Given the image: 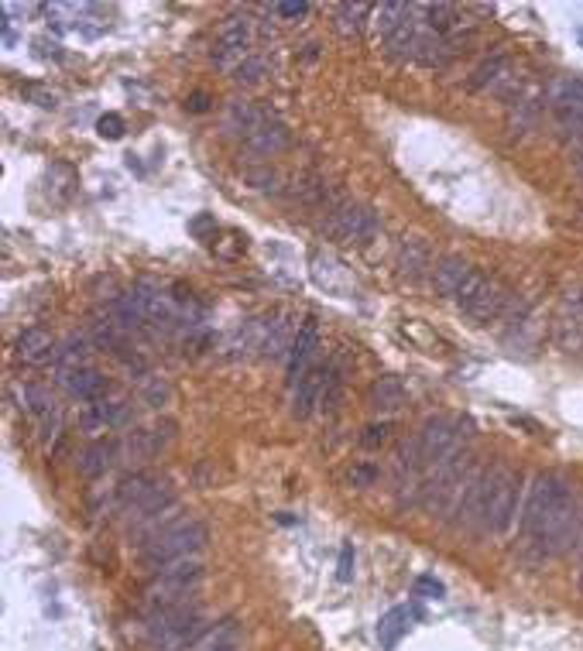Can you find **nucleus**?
I'll return each mask as SVG.
<instances>
[{
	"mask_svg": "<svg viewBox=\"0 0 583 651\" xmlns=\"http://www.w3.org/2000/svg\"><path fill=\"white\" fill-rule=\"evenodd\" d=\"M583 538V504L556 470L535 473L522 504V542L535 559L563 556Z\"/></svg>",
	"mask_w": 583,
	"mask_h": 651,
	"instance_id": "obj_1",
	"label": "nucleus"
},
{
	"mask_svg": "<svg viewBox=\"0 0 583 651\" xmlns=\"http://www.w3.org/2000/svg\"><path fill=\"white\" fill-rule=\"evenodd\" d=\"M206 542H210V528H206L203 521L189 518V521L172 525L169 532H158L155 538L141 542V559H145L151 569H165V566H172V562L196 559V552H203Z\"/></svg>",
	"mask_w": 583,
	"mask_h": 651,
	"instance_id": "obj_2",
	"label": "nucleus"
},
{
	"mask_svg": "<svg viewBox=\"0 0 583 651\" xmlns=\"http://www.w3.org/2000/svg\"><path fill=\"white\" fill-rule=\"evenodd\" d=\"M117 501H121V508L131 514L134 521H141V525H145L148 518H155V514L175 508L172 487L165 484V480H155L151 473H131V477H124L121 484H117Z\"/></svg>",
	"mask_w": 583,
	"mask_h": 651,
	"instance_id": "obj_3",
	"label": "nucleus"
},
{
	"mask_svg": "<svg viewBox=\"0 0 583 651\" xmlns=\"http://www.w3.org/2000/svg\"><path fill=\"white\" fill-rule=\"evenodd\" d=\"M206 569L199 559H182L172 562L165 569H155V580L148 583V607H172V604H186L196 593V586L203 583Z\"/></svg>",
	"mask_w": 583,
	"mask_h": 651,
	"instance_id": "obj_4",
	"label": "nucleus"
},
{
	"mask_svg": "<svg viewBox=\"0 0 583 651\" xmlns=\"http://www.w3.org/2000/svg\"><path fill=\"white\" fill-rule=\"evenodd\" d=\"M518 494H522V477H518L515 470H508V466H494L491 490H487V511H484L481 532L505 535L508 528L515 525Z\"/></svg>",
	"mask_w": 583,
	"mask_h": 651,
	"instance_id": "obj_5",
	"label": "nucleus"
},
{
	"mask_svg": "<svg viewBox=\"0 0 583 651\" xmlns=\"http://www.w3.org/2000/svg\"><path fill=\"white\" fill-rule=\"evenodd\" d=\"M508 288L501 285L498 278L484 275V271H470V278L463 281L460 295H457V305L463 312H467L470 319H477V323H494V319L501 316V312L508 309Z\"/></svg>",
	"mask_w": 583,
	"mask_h": 651,
	"instance_id": "obj_6",
	"label": "nucleus"
},
{
	"mask_svg": "<svg viewBox=\"0 0 583 651\" xmlns=\"http://www.w3.org/2000/svg\"><path fill=\"white\" fill-rule=\"evenodd\" d=\"M326 233L337 240H347V244H367L378 233V213L361 203H340L330 210Z\"/></svg>",
	"mask_w": 583,
	"mask_h": 651,
	"instance_id": "obj_7",
	"label": "nucleus"
},
{
	"mask_svg": "<svg viewBox=\"0 0 583 651\" xmlns=\"http://www.w3.org/2000/svg\"><path fill=\"white\" fill-rule=\"evenodd\" d=\"M127 299L134 302V309L141 312V319H145V323H155V326H179V323H186L179 299L165 292V288L151 285V281H138V285H134V292L127 295Z\"/></svg>",
	"mask_w": 583,
	"mask_h": 651,
	"instance_id": "obj_8",
	"label": "nucleus"
},
{
	"mask_svg": "<svg viewBox=\"0 0 583 651\" xmlns=\"http://www.w3.org/2000/svg\"><path fill=\"white\" fill-rule=\"evenodd\" d=\"M251 38H254V21L247 14H234L220 24L217 31V48H213V59L220 62L223 69H237L241 62L251 59Z\"/></svg>",
	"mask_w": 583,
	"mask_h": 651,
	"instance_id": "obj_9",
	"label": "nucleus"
},
{
	"mask_svg": "<svg viewBox=\"0 0 583 651\" xmlns=\"http://www.w3.org/2000/svg\"><path fill=\"white\" fill-rule=\"evenodd\" d=\"M59 384L79 401H103L110 391V381L97 367H73V371H59Z\"/></svg>",
	"mask_w": 583,
	"mask_h": 651,
	"instance_id": "obj_10",
	"label": "nucleus"
},
{
	"mask_svg": "<svg viewBox=\"0 0 583 651\" xmlns=\"http://www.w3.org/2000/svg\"><path fill=\"white\" fill-rule=\"evenodd\" d=\"M14 353L25 364H49V360H59V347H55L52 333L42 326H31L14 340Z\"/></svg>",
	"mask_w": 583,
	"mask_h": 651,
	"instance_id": "obj_11",
	"label": "nucleus"
},
{
	"mask_svg": "<svg viewBox=\"0 0 583 651\" xmlns=\"http://www.w3.org/2000/svg\"><path fill=\"white\" fill-rule=\"evenodd\" d=\"M316 350H319V333H316V323L309 319L306 326L299 329V336H295V347L289 353V384L302 381L309 371H313V360H316Z\"/></svg>",
	"mask_w": 583,
	"mask_h": 651,
	"instance_id": "obj_12",
	"label": "nucleus"
},
{
	"mask_svg": "<svg viewBox=\"0 0 583 651\" xmlns=\"http://www.w3.org/2000/svg\"><path fill=\"white\" fill-rule=\"evenodd\" d=\"M326 381H330V374H326L323 367H313V371L302 377V381L292 388V415H299V419H309V415H313V408L323 405Z\"/></svg>",
	"mask_w": 583,
	"mask_h": 651,
	"instance_id": "obj_13",
	"label": "nucleus"
},
{
	"mask_svg": "<svg viewBox=\"0 0 583 651\" xmlns=\"http://www.w3.org/2000/svg\"><path fill=\"white\" fill-rule=\"evenodd\" d=\"M546 100L549 107L563 114H583V79L580 76H556L546 86Z\"/></svg>",
	"mask_w": 583,
	"mask_h": 651,
	"instance_id": "obj_14",
	"label": "nucleus"
},
{
	"mask_svg": "<svg viewBox=\"0 0 583 651\" xmlns=\"http://www.w3.org/2000/svg\"><path fill=\"white\" fill-rule=\"evenodd\" d=\"M559 343L580 347L583 343V292H566L559 305Z\"/></svg>",
	"mask_w": 583,
	"mask_h": 651,
	"instance_id": "obj_15",
	"label": "nucleus"
},
{
	"mask_svg": "<svg viewBox=\"0 0 583 651\" xmlns=\"http://www.w3.org/2000/svg\"><path fill=\"white\" fill-rule=\"evenodd\" d=\"M244 148L247 151H254V155H278V151H285L289 148V127L282 124V120H275V117H268L265 124L258 127L254 134H247L244 138Z\"/></svg>",
	"mask_w": 583,
	"mask_h": 651,
	"instance_id": "obj_16",
	"label": "nucleus"
},
{
	"mask_svg": "<svg viewBox=\"0 0 583 651\" xmlns=\"http://www.w3.org/2000/svg\"><path fill=\"white\" fill-rule=\"evenodd\" d=\"M470 271H474V264H467L463 257H443V261L433 268V285L436 292L443 295V299H457L463 281L470 278Z\"/></svg>",
	"mask_w": 583,
	"mask_h": 651,
	"instance_id": "obj_17",
	"label": "nucleus"
},
{
	"mask_svg": "<svg viewBox=\"0 0 583 651\" xmlns=\"http://www.w3.org/2000/svg\"><path fill=\"white\" fill-rule=\"evenodd\" d=\"M127 405L124 401H93L90 405V412L83 415V425L90 432H110V429H117V425H124L127 422Z\"/></svg>",
	"mask_w": 583,
	"mask_h": 651,
	"instance_id": "obj_18",
	"label": "nucleus"
},
{
	"mask_svg": "<svg viewBox=\"0 0 583 651\" xmlns=\"http://www.w3.org/2000/svg\"><path fill=\"white\" fill-rule=\"evenodd\" d=\"M295 336H299V323H295V316H278L275 323H268L265 347H261V353L271 357V360L282 357V353H292Z\"/></svg>",
	"mask_w": 583,
	"mask_h": 651,
	"instance_id": "obj_19",
	"label": "nucleus"
},
{
	"mask_svg": "<svg viewBox=\"0 0 583 651\" xmlns=\"http://www.w3.org/2000/svg\"><path fill=\"white\" fill-rule=\"evenodd\" d=\"M265 120H268V114L261 107H254V103H247V100H237V103H230V110H227V131L247 138V134L258 131Z\"/></svg>",
	"mask_w": 583,
	"mask_h": 651,
	"instance_id": "obj_20",
	"label": "nucleus"
},
{
	"mask_svg": "<svg viewBox=\"0 0 583 651\" xmlns=\"http://www.w3.org/2000/svg\"><path fill=\"white\" fill-rule=\"evenodd\" d=\"M114 456H117L114 442L100 439V442H93V446L83 453V460H79V470H83V477L97 480V477H103V473L110 470V466H114Z\"/></svg>",
	"mask_w": 583,
	"mask_h": 651,
	"instance_id": "obj_21",
	"label": "nucleus"
},
{
	"mask_svg": "<svg viewBox=\"0 0 583 651\" xmlns=\"http://www.w3.org/2000/svg\"><path fill=\"white\" fill-rule=\"evenodd\" d=\"M398 268H402V275L419 278L422 271L429 268V244H426V240L405 237L402 240V251H398Z\"/></svg>",
	"mask_w": 583,
	"mask_h": 651,
	"instance_id": "obj_22",
	"label": "nucleus"
},
{
	"mask_svg": "<svg viewBox=\"0 0 583 651\" xmlns=\"http://www.w3.org/2000/svg\"><path fill=\"white\" fill-rule=\"evenodd\" d=\"M405 631H409V610H405V607L388 610V614L381 617V624H378V641H381V648H385V651L398 648V641L405 638Z\"/></svg>",
	"mask_w": 583,
	"mask_h": 651,
	"instance_id": "obj_23",
	"label": "nucleus"
},
{
	"mask_svg": "<svg viewBox=\"0 0 583 651\" xmlns=\"http://www.w3.org/2000/svg\"><path fill=\"white\" fill-rule=\"evenodd\" d=\"M371 405L374 408H385V412H391V408H402L405 405V388H402V381L398 377H378V381L371 384Z\"/></svg>",
	"mask_w": 583,
	"mask_h": 651,
	"instance_id": "obj_24",
	"label": "nucleus"
},
{
	"mask_svg": "<svg viewBox=\"0 0 583 651\" xmlns=\"http://www.w3.org/2000/svg\"><path fill=\"white\" fill-rule=\"evenodd\" d=\"M90 340L86 336H73L66 347L59 350V371H73V367H90Z\"/></svg>",
	"mask_w": 583,
	"mask_h": 651,
	"instance_id": "obj_25",
	"label": "nucleus"
},
{
	"mask_svg": "<svg viewBox=\"0 0 583 651\" xmlns=\"http://www.w3.org/2000/svg\"><path fill=\"white\" fill-rule=\"evenodd\" d=\"M412 11H415V7H409V4H381L378 7V28H381V35L388 38L391 31L402 28V24L412 18Z\"/></svg>",
	"mask_w": 583,
	"mask_h": 651,
	"instance_id": "obj_26",
	"label": "nucleus"
},
{
	"mask_svg": "<svg viewBox=\"0 0 583 651\" xmlns=\"http://www.w3.org/2000/svg\"><path fill=\"white\" fill-rule=\"evenodd\" d=\"M21 401H25V408L31 415H42V419L55 415V398L45 388H38V384H28V388L21 391Z\"/></svg>",
	"mask_w": 583,
	"mask_h": 651,
	"instance_id": "obj_27",
	"label": "nucleus"
},
{
	"mask_svg": "<svg viewBox=\"0 0 583 651\" xmlns=\"http://www.w3.org/2000/svg\"><path fill=\"white\" fill-rule=\"evenodd\" d=\"M371 11H374L371 4H340V11H337L340 31H343V35H357V31H361V24H364V18Z\"/></svg>",
	"mask_w": 583,
	"mask_h": 651,
	"instance_id": "obj_28",
	"label": "nucleus"
},
{
	"mask_svg": "<svg viewBox=\"0 0 583 651\" xmlns=\"http://www.w3.org/2000/svg\"><path fill=\"white\" fill-rule=\"evenodd\" d=\"M501 79H508V59H487L481 69L474 72V79H470V86L474 90H481V86H494V83H501Z\"/></svg>",
	"mask_w": 583,
	"mask_h": 651,
	"instance_id": "obj_29",
	"label": "nucleus"
},
{
	"mask_svg": "<svg viewBox=\"0 0 583 651\" xmlns=\"http://www.w3.org/2000/svg\"><path fill=\"white\" fill-rule=\"evenodd\" d=\"M265 72H268L265 59H258V55H251V59L241 62V66L234 69V79H237V83L254 86V83H261V79H265Z\"/></svg>",
	"mask_w": 583,
	"mask_h": 651,
	"instance_id": "obj_30",
	"label": "nucleus"
},
{
	"mask_svg": "<svg viewBox=\"0 0 583 651\" xmlns=\"http://www.w3.org/2000/svg\"><path fill=\"white\" fill-rule=\"evenodd\" d=\"M559 131L573 144V151H583V114H563L559 117Z\"/></svg>",
	"mask_w": 583,
	"mask_h": 651,
	"instance_id": "obj_31",
	"label": "nucleus"
},
{
	"mask_svg": "<svg viewBox=\"0 0 583 651\" xmlns=\"http://www.w3.org/2000/svg\"><path fill=\"white\" fill-rule=\"evenodd\" d=\"M124 131H127V124H124L121 114H103L97 120V134H100V138H107V141H121Z\"/></svg>",
	"mask_w": 583,
	"mask_h": 651,
	"instance_id": "obj_32",
	"label": "nucleus"
},
{
	"mask_svg": "<svg viewBox=\"0 0 583 651\" xmlns=\"http://www.w3.org/2000/svg\"><path fill=\"white\" fill-rule=\"evenodd\" d=\"M388 432H391V425H388V422H381V425H367L364 436H361V446H364V449H378V446H385V442H388Z\"/></svg>",
	"mask_w": 583,
	"mask_h": 651,
	"instance_id": "obj_33",
	"label": "nucleus"
},
{
	"mask_svg": "<svg viewBox=\"0 0 583 651\" xmlns=\"http://www.w3.org/2000/svg\"><path fill=\"white\" fill-rule=\"evenodd\" d=\"M337 580H340V583H350V580H354V545H343V549H340Z\"/></svg>",
	"mask_w": 583,
	"mask_h": 651,
	"instance_id": "obj_34",
	"label": "nucleus"
},
{
	"mask_svg": "<svg viewBox=\"0 0 583 651\" xmlns=\"http://www.w3.org/2000/svg\"><path fill=\"white\" fill-rule=\"evenodd\" d=\"M350 487H371L374 480H378V470H374V466H367V463H361V466H354V470H350Z\"/></svg>",
	"mask_w": 583,
	"mask_h": 651,
	"instance_id": "obj_35",
	"label": "nucleus"
},
{
	"mask_svg": "<svg viewBox=\"0 0 583 651\" xmlns=\"http://www.w3.org/2000/svg\"><path fill=\"white\" fill-rule=\"evenodd\" d=\"M415 593H419V597H426V600H439L443 597V583H436L433 576H419V580H415Z\"/></svg>",
	"mask_w": 583,
	"mask_h": 651,
	"instance_id": "obj_36",
	"label": "nucleus"
},
{
	"mask_svg": "<svg viewBox=\"0 0 583 651\" xmlns=\"http://www.w3.org/2000/svg\"><path fill=\"white\" fill-rule=\"evenodd\" d=\"M275 14H278V18H306V14H309V4H306V0H289V4H275Z\"/></svg>",
	"mask_w": 583,
	"mask_h": 651,
	"instance_id": "obj_37",
	"label": "nucleus"
},
{
	"mask_svg": "<svg viewBox=\"0 0 583 651\" xmlns=\"http://www.w3.org/2000/svg\"><path fill=\"white\" fill-rule=\"evenodd\" d=\"M186 110H193V114H206V110H210V93L196 90V93L186 100Z\"/></svg>",
	"mask_w": 583,
	"mask_h": 651,
	"instance_id": "obj_38",
	"label": "nucleus"
},
{
	"mask_svg": "<svg viewBox=\"0 0 583 651\" xmlns=\"http://www.w3.org/2000/svg\"><path fill=\"white\" fill-rule=\"evenodd\" d=\"M25 93H28V96H35L38 107H55V103H59V96H55L52 90H42V86H28Z\"/></svg>",
	"mask_w": 583,
	"mask_h": 651,
	"instance_id": "obj_39",
	"label": "nucleus"
},
{
	"mask_svg": "<svg viewBox=\"0 0 583 651\" xmlns=\"http://www.w3.org/2000/svg\"><path fill=\"white\" fill-rule=\"evenodd\" d=\"M165 395H169V391H165V384H162V381H155V377H151V381H148V388H145V398L151 401V405H162Z\"/></svg>",
	"mask_w": 583,
	"mask_h": 651,
	"instance_id": "obj_40",
	"label": "nucleus"
},
{
	"mask_svg": "<svg viewBox=\"0 0 583 651\" xmlns=\"http://www.w3.org/2000/svg\"><path fill=\"white\" fill-rule=\"evenodd\" d=\"M189 230H193L196 237H203L206 230H213V233H217V223H213V216H206V213H203V216H196V220L189 223Z\"/></svg>",
	"mask_w": 583,
	"mask_h": 651,
	"instance_id": "obj_41",
	"label": "nucleus"
},
{
	"mask_svg": "<svg viewBox=\"0 0 583 651\" xmlns=\"http://www.w3.org/2000/svg\"><path fill=\"white\" fill-rule=\"evenodd\" d=\"M0 28H4V45H7V48L18 45V35H14V31H11V24L4 21V24H0Z\"/></svg>",
	"mask_w": 583,
	"mask_h": 651,
	"instance_id": "obj_42",
	"label": "nucleus"
},
{
	"mask_svg": "<svg viewBox=\"0 0 583 651\" xmlns=\"http://www.w3.org/2000/svg\"><path fill=\"white\" fill-rule=\"evenodd\" d=\"M570 162H573V172L583 175V151H573V158H570Z\"/></svg>",
	"mask_w": 583,
	"mask_h": 651,
	"instance_id": "obj_43",
	"label": "nucleus"
},
{
	"mask_svg": "<svg viewBox=\"0 0 583 651\" xmlns=\"http://www.w3.org/2000/svg\"><path fill=\"white\" fill-rule=\"evenodd\" d=\"M580 593H583V566H580Z\"/></svg>",
	"mask_w": 583,
	"mask_h": 651,
	"instance_id": "obj_44",
	"label": "nucleus"
},
{
	"mask_svg": "<svg viewBox=\"0 0 583 651\" xmlns=\"http://www.w3.org/2000/svg\"><path fill=\"white\" fill-rule=\"evenodd\" d=\"M577 38H580V42H583V28H580V31H577Z\"/></svg>",
	"mask_w": 583,
	"mask_h": 651,
	"instance_id": "obj_45",
	"label": "nucleus"
}]
</instances>
